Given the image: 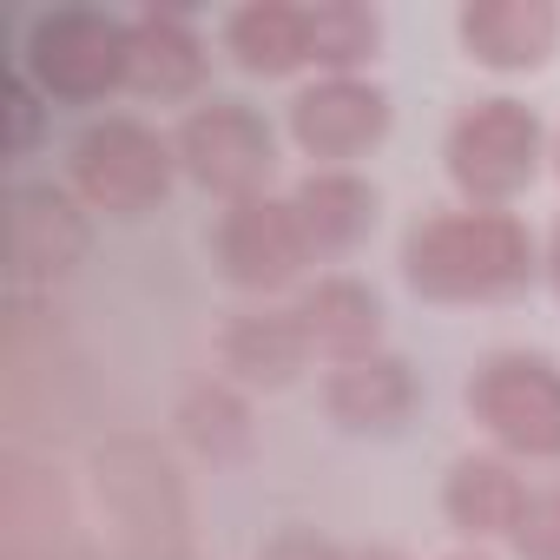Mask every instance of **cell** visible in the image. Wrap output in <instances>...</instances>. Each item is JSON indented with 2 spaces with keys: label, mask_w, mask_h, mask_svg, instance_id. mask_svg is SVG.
Here are the masks:
<instances>
[{
  "label": "cell",
  "mask_w": 560,
  "mask_h": 560,
  "mask_svg": "<svg viewBox=\"0 0 560 560\" xmlns=\"http://www.w3.org/2000/svg\"><path fill=\"white\" fill-rule=\"evenodd\" d=\"M224 54L244 73L284 80L298 67H311V8H291V0H250L224 21Z\"/></svg>",
  "instance_id": "cell-16"
},
{
  "label": "cell",
  "mask_w": 560,
  "mask_h": 560,
  "mask_svg": "<svg viewBox=\"0 0 560 560\" xmlns=\"http://www.w3.org/2000/svg\"><path fill=\"white\" fill-rule=\"evenodd\" d=\"M402 277L429 304H488L534 277V237L514 211H494V205L442 211L409 231Z\"/></svg>",
  "instance_id": "cell-1"
},
{
  "label": "cell",
  "mask_w": 560,
  "mask_h": 560,
  "mask_svg": "<svg viewBox=\"0 0 560 560\" xmlns=\"http://www.w3.org/2000/svg\"><path fill=\"white\" fill-rule=\"evenodd\" d=\"M389 132V93L370 80H317L291 100V139L317 172H343Z\"/></svg>",
  "instance_id": "cell-7"
},
{
  "label": "cell",
  "mask_w": 560,
  "mask_h": 560,
  "mask_svg": "<svg viewBox=\"0 0 560 560\" xmlns=\"http://www.w3.org/2000/svg\"><path fill=\"white\" fill-rule=\"evenodd\" d=\"M462 47L488 73H527L547 67L560 47V8L553 0H468L455 21Z\"/></svg>",
  "instance_id": "cell-9"
},
{
  "label": "cell",
  "mask_w": 560,
  "mask_h": 560,
  "mask_svg": "<svg viewBox=\"0 0 560 560\" xmlns=\"http://www.w3.org/2000/svg\"><path fill=\"white\" fill-rule=\"evenodd\" d=\"M172 172H178V152L139 119H100L73 139V191L86 198V211L145 218L165 205Z\"/></svg>",
  "instance_id": "cell-2"
},
{
  "label": "cell",
  "mask_w": 560,
  "mask_h": 560,
  "mask_svg": "<svg viewBox=\"0 0 560 560\" xmlns=\"http://www.w3.org/2000/svg\"><path fill=\"white\" fill-rule=\"evenodd\" d=\"M100 494L113 501V514H119L126 534L178 527V521H159V508L178 514V488H172V468H165L145 442H113V448L100 455Z\"/></svg>",
  "instance_id": "cell-19"
},
{
  "label": "cell",
  "mask_w": 560,
  "mask_h": 560,
  "mask_svg": "<svg viewBox=\"0 0 560 560\" xmlns=\"http://www.w3.org/2000/svg\"><path fill=\"white\" fill-rule=\"evenodd\" d=\"M547 277H553V291H560V231H553V244H547Z\"/></svg>",
  "instance_id": "cell-25"
},
{
  "label": "cell",
  "mask_w": 560,
  "mask_h": 560,
  "mask_svg": "<svg viewBox=\"0 0 560 560\" xmlns=\"http://www.w3.org/2000/svg\"><path fill=\"white\" fill-rule=\"evenodd\" d=\"M218 357H224V370H231L237 383H250V389H284V383L304 376L311 337H304L298 311H244V317H231Z\"/></svg>",
  "instance_id": "cell-15"
},
{
  "label": "cell",
  "mask_w": 560,
  "mask_h": 560,
  "mask_svg": "<svg viewBox=\"0 0 560 560\" xmlns=\"http://www.w3.org/2000/svg\"><path fill=\"white\" fill-rule=\"evenodd\" d=\"M172 152H178L185 178L205 185V191H218L224 205L264 198V185L277 172V139H270V126L244 100H211V106L185 113Z\"/></svg>",
  "instance_id": "cell-6"
},
{
  "label": "cell",
  "mask_w": 560,
  "mask_h": 560,
  "mask_svg": "<svg viewBox=\"0 0 560 560\" xmlns=\"http://www.w3.org/2000/svg\"><path fill=\"white\" fill-rule=\"evenodd\" d=\"M376 47H383L376 8H357V0L311 8V67H330V80H357V67L376 60Z\"/></svg>",
  "instance_id": "cell-20"
},
{
  "label": "cell",
  "mask_w": 560,
  "mask_h": 560,
  "mask_svg": "<svg viewBox=\"0 0 560 560\" xmlns=\"http://www.w3.org/2000/svg\"><path fill=\"white\" fill-rule=\"evenodd\" d=\"M527 508V481L514 475L508 455H462L442 481V514L468 540H508Z\"/></svg>",
  "instance_id": "cell-12"
},
{
  "label": "cell",
  "mask_w": 560,
  "mask_h": 560,
  "mask_svg": "<svg viewBox=\"0 0 560 560\" xmlns=\"http://www.w3.org/2000/svg\"><path fill=\"white\" fill-rule=\"evenodd\" d=\"M60 527H67V494H60L54 468L14 455L8 481H0V540H8V560H54Z\"/></svg>",
  "instance_id": "cell-18"
},
{
  "label": "cell",
  "mask_w": 560,
  "mask_h": 560,
  "mask_svg": "<svg viewBox=\"0 0 560 560\" xmlns=\"http://www.w3.org/2000/svg\"><path fill=\"white\" fill-rule=\"evenodd\" d=\"M218 264L237 291H284L311 264V244L291 218V198H244L218 218Z\"/></svg>",
  "instance_id": "cell-8"
},
{
  "label": "cell",
  "mask_w": 560,
  "mask_h": 560,
  "mask_svg": "<svg viewBox=\"0 0 560 560\" xmlns=\"http://www.w3.org/2000/svg\"><path fill=\"white\" fill-rule=\"evenodd\" d=\"M350 560H409V553H396V547H363V553H350Z\"/></svg>",
  "instance_id": "cell-26"
},
{
  "label": "cell",
  "mask_w": 560,
  "mask_h": 560,
  "mask_svg": "<svg viewBox=\"0 0 560 560\" xmlns=\"http://www.w3.org/2000/svg\"><path fill=\"white\" fill-rule=\"evenodd\" d=\"M508 540H514L521 560H560V481L553 488H527V508H521Z\"/></svg>",
  "instance_id": "cell-22"
},
{
  "label": "cell",
  "mask_w": 560,
  "mask_h": 560,
  "mask_svg": "<svg viewBox=\"0 0 560 560\" xmlns=\"http://www.w3.org/2000/svg\"><path fill=\"white\" fill-rule=\"evenodd\" d=\"M126 34H132V54H126V86L132 93H145V100H191L198 93L205 47L178 14L145 8V14L126 21Z\"/></svg>",
  "instance_id": "cell-14"
},
{
  "label": "cell",
  "mask_w": 560,
  "mask_h": 560,
  "mask_svg": "<svg viewBox=\"0 0 560 560\" xmlns=\"http://www.w3.org/2000/svg\"><path fill=\"white\" fill-rule=\"evenodd\" d=\"M34 119H40V113H34V86H27V80H8V126H14V132H8V152H14V159L34 145Z\"/></svg>",
  "instance_id": "cell-24"
},
{
  "label": "cell",
  "mask_w": 560,
  "mask_h": 560,
  "mask_svg": "<svg viewBox=\"0 0 560 560\" xmlns=\"http://www.w3.org/2000/svg\"><path fill=\"white\" fill-rule=\"evenodd\" d=\"M468 416L501 455L560 462V370L527 350H501L468 376Z\"/></svg>",
  "instance_id": "cell-3"
},
{
  "label": "cell",
  "mask_w": 560,
  "mask_h": 560,
  "mask_svg": "<svg viewBox=\"0 0 560 560\" xmlns=\"http://www.w3.org/2000/svg\"><path fill=\"white\" fill-rule=\"evenodd\" d=\"M257 560H350L337 540H324L317 527H277L264 547H257Z\"/></svg>",
  "instance_id": "cell-23"
},
{
  "label": "cell",
  "mask_w": 560,
  "mask_h": 560,
  "mask_svg": "<svg viewBox=\"0 0 560 560\" xmlns=\"http://www.w3.org/2000/svg\"><path fill=\"white\" fill-rule=\"evenodd\" d=\"M553 172H560V145H553Z\"/></svg>",
  "instance_id": "cell-28"
},
{
  "label": "cell",
  "mask_w": 560,
  "mask_h": 560,
  "mask_svg": "<svg viewBox=\"0 0 560 560\" xmlns=\"http://www.w3.org/2000/svg\"><path fill=\"white\" fill-rule=\"evenodd\" d=\"M86 218L67 191H47V185H27L14 191V277H27V284H54V277H67L80 257H86Z\"/></svg>",
  "instance_id": "cell-10"
},
{
  "label": "cell",
  "mask_w": 560,
  "mask_h": 560,
  "mask_svg": "<svg viewBox=\"0 0 560 560\" xmlns=\"http://www.w3.org/2000/svg\"><path fill=\"white\" fill-rule=\"evenodd\" d=\"M291 218H298V231L311 244V264L317 257H343L376 224V185L357 178V172H311L291 191Z\"/></svg>",
  "instance_id": "cell-13"
},
{
  "label": "cell",
  "mask_w": 560,
  "mask_h": 560,
  "mask_svg": "<svg viewBox=\"0 0 560 560\" xmlns=\"http://www.w3.org/2000/svg\"><path fill=\"white\" fill-rule=\"evenodd\" d=\"M540 172V119L534 106L494 93V100H475L455 126H448V178L475 198V205H508L534 185Z\"/></svg>",
  "instance_id": "cell-4"
},
{
  "label": "cell",
  "mask_w": 560,
  "mask_h": 560,
  "mask_svg": "<svg viewBox=\"0 0 560 560\" xmlns=\"http://www.w3.org/2000/svg\"><path fill=\"white\" fill-rule=\"evenodd\" d=\"M324 409H330V422H343V429H396L409 409H416V376H409V363L402 357H363V363H343V370H330V383H324Z\"/></svg>",
  "instance_id": "cell-17"
},
{
  "label": "cell",
  "mask_w": 560,
  "mask_h": 560,
  "mask_svg": "<svg viewBox=\"0 0 560 560\" xmlns=\"http://www.w3.org/2000/svg\"><path fill=\"white\" fill-rule=\"evenodd\" d=\"M448 560H488V553H475V547H468V553H448Z\"/></svg>",
  "instance_id": "cell-27"
},
{
  "label": "cell",
  "mask_w": 560,
  "mask_h": 560,
  "mask_svg": "<svg viewBox=\"0 0 560 560\" xmlns=\"http://www.w3.org/2000/svg\"><path fill=\"white\" fill-rule=\"evenodd\" d=\"M185 435L211 455V462H224V455H244L250 448V422H244V402L237 396H224V389H205V396H191L185 402Z\"/></svg>",
  "instance_id": "cell-21"
},
{
  "label": "cell",
  "mask_w": 560,
  "mask_h": 560,
  "mask_svg": "<svg viewBox=\"0 0 560 560\" xmlns=\"http://www.w3.org/2000/svg\"><path fill=\"white\" fill-rule=\"evenodd\" d=\"M298 324L311 337V357H324L330 370L363 363L383 343V304H376L370 284H357V277H324L317 291H304Z\"/></svg>",
  "instance_id": "cell-11"
},
{
  "label": "cell",
  "mask_w": 560,
  "mask_h": 560,
  "mask_svg": "<svg viewBox=\"0 0 560 560\" xmlns=\"http://www.w3.org/2000/svg\"><path fill=\"white\" fill-rule=\"evenodd\" d=\"M126 54H132L126 21L93 14V8H60V14H40L27 34V80L47 100L86 106L126 86Z\"/></svg>",
  "instance_id": "cell-5"
}]
</instances>
